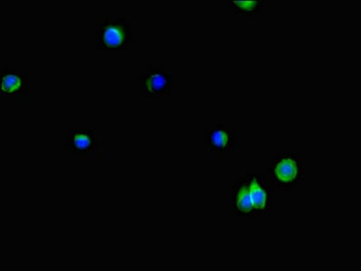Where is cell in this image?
Here are the masks:
<instances>
[{
    "mask_svg": "<svg viewBox=\"0 0 361 271\" xmlns=\"http://www.w3.org/2000/svg\"><path fill=\"white\" fill-rule=\"evenodd\" d=\"M247 175L255 217H273L276 211V188L265 177L264 169L257 173H247Z\"/></svg>",
    "mask_w": 361,
    "mask_h": 271,
    "instance_id": "obj_4",
    "label": "cell"
},
{
    "mask_svg": "<svg viewBox=\"0 0 361 271\" xmlns=\"http://www.w3.org/2000/svg\"><path fill=\"white\" fill-rule=\"evenodd\" d=\"M231 212L236 218H257L252 205L247 174L233 175Z\"/></svg>",
    "mask_w": 361,
    "mask_h": 271,
    "instance_id": "obj_8",
    "label": "cell"
},
{
    "mask_svg": "<svg viewBox=\"0 0 361 271\" xmlns=\"http://www.w3.org/2000/svg\"><path fill=\"white\" fill-rule=\"evenodd\" d=\"M265 177L276 189L288 192L305 188V160L300 151L283 146L270 159H264Z\"/></svg>",
    "mask_w": 361,
    "mask_h": 271,
    "instance_id": "obj_2",
    "label": "cell"
},
{
    "mask_svg": "<svg viewBox=\"0 0 361 271\" xmlns=\"http://www.w3.org/2000/svg\"><path fill=\"white\" fill-rule=\"evenodd\" d=\"M0 97L3 101H25L30 95V73L2 65L0 69Z\"/></svg>",
    "mask_w": 361,
    "mask_h": 271,
    "instance_id": "obj_7",
    "label": "cell"
},
{
    "mask_svg": "<svg viewBox=\"0 0 361 271\" xmlns=\"http://www.w3.org/2000/svg\"><path fill=\"white\" fill-rule=\"evenodd\" d=\"M102 134L95 130H69L66 149L78 160H99L102 158Z\"/></svg>",
    "mask_w": 361,
    "mask_h": 271,
    "instance_id": "obj_5",
    "label": "cell"
},
{
    "mask_svg": "<svg viewBox=\"0 0 361 271\" xmlns=\"http://www.w3.org/2000/svg\"><path fill=\"white\" fill-rule=\"evenodd\" d=\"M175 73L168 71L165 65H149L139 75V94L146 101H166L174 88Z\"/></svg>",
    "mask_w": 361,
    "mask_h": 271,
    "instance_id": "obj_3",
    "label": "cell"
},
{
    "mask_svg": "<svg viewBox=\"0 0 361 271\" xmlns=\"http://www.w3.org/2000/svg\"><path fill=\"white\" fill-rule=\"evenodd\" d=\"M264 4V0H255V1H231L230 0L228 2L232 15L248 18L260 15Z\"/></svg>",
    "mask_w": 361,
    "mask_h": 271,
    "instance_id": "obj_9",
    "label": "cell"
},
{
    "mask_svg": "<svg viewBox=\"0 0 361 271\" xmlns=\"http://www.w3.org/2000/svg\"><path fill=\"white\" fill-rule=\"evenodd\" d=\"M204 146L211 158L228 160L234 156L238 146V133L219 124L214 129L204 132Z\"/></svg>",
    "mask_w": 361,
    "mask_h": 271,
    "instance_id": "obj_6",
    "label": "cell"
},
{
    "mask_svg": "<svg viewBox=\"0 0 361 271\" xmlns=\"http://www.w3.org/2000/svg\"><path fill=\"white\" fill-rule=\"evenodd\" d=\"M95 34V49L102 58L119 59L132 52L135 34L129 15H102Z\"/></svg>",
    "mask_w": 361,
    "mask_h": 271,
    "instance_id": "obj_1",
    "label": "cell"
}]
</instances>
